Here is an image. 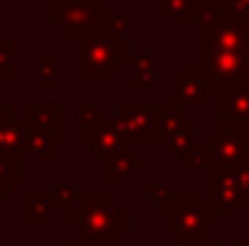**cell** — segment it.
<instances>
[{
  "label": "cell",
  "mask_w": 249,
  "mask_h": 246,
  "mask_svg": "<svg viewBox=\"0 0 249 246\" xmlns=\"http://www.w3.org/2000/svg\"><path fill=\"white\" fill-rule=\"evenodd\" d=\"M26 148V133L20 130V124L0 119V151L3 154H18Z\"/></svg>",
  "instance_id": "6da1fadb"
},
{
  "label": "cell",
  "mask_w": 249,
  "mask_h": 246,
  "mask_svg": "<svg viewBox=\"0 0 249 246\" xmlns=\"http://www.w3.org/2000/svg\"><path fill=\"white\" fill-rule=\"evenodd\" d=\"M18 180H20L18 162L12 159V154H3L0 151V194H9L12 183H18Z\"/></svg>",
  "instance_id": "7a4b0ae2"
}]
</instances>
